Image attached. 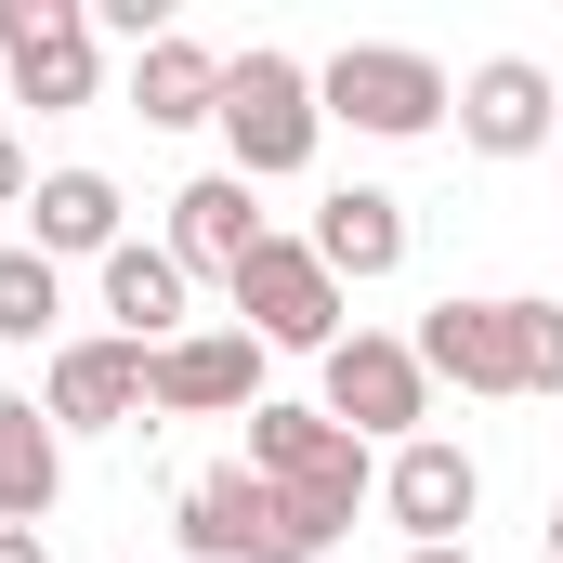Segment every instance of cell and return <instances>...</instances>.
<instances>
[{
  "label": "cell",
  "instance_id": "8",
  "mask_svg": "<svg viewBox=\"0 0 563 563\" xmlns=\"http://www.w3.org/2000/svg\"><path fill=\"white\" fill-rule=\"evenodd\" d=\"M0 79H13V106H40V119L92 106V92H106L92 0H0Z\"/></svg>",
  "mask_w": 563,
  "mask_h": 563
},
{
  "label": "cell",
  "instance_id": "12",
  "mask_svg": "<svg viewBox=\"0 0 563 563\" xmlns=\"http://www.w3.org/2000/svg\"><path fill=\"white\" fill-rule=\"evenodd\" d=\"M380 511L407 525V551H459V525L485 511V472H472V445H445V432L394 445V459H380Z\"/></svg>",
  "mask_w": 563,
  "mask_h": 563
},
{
  "label": "cell",
  "instance_id": "22",
  "mask_svg": "<svg viewBox=\"0 0 563 563\" xmlns=\"http://www.w3.org/2000/svg\"><path fill=\"white\" fill-rule=\"evenodd\" d=\"M407 563H472V538H459V551H407Z\"/></svg>",
  "mask_w": 563,
  "mask_h": 563
},
{
  "label": "cell",
  "instance_id": "14",
  "mask_svg": "<svg viewBox=\"0 0 563 563\" xmlns=\"http://www.w3.org/2000/svg\"><path fill=\"white\" fill-rule=\"evenodd\" d=\"M314 263H328L341 288L407 276V197H394V184H341V197L314 210Z\"/></svg>",
  "mask_w": 563,
  "mask_h": 563
},
{
  "label": "cell",
  "instance_id": "19",
  "mask_svg": "<svg viewBox=\"0 0 563 563\" xmlns=\"http://www.w3.org/2000/svg\"><path fill=\"white\" fill-rule=\"evenodd\" d=\"M53 328H66V263H40V250L13 236V250H0V341H13V354H40Z\"/></svg>",
  "mask_w": 563,
  "mask_h": 563
},
{
  "label": "cell",
  "instance_id": "3",
  "mask_svg": "<svg viewBox=\"0 0 563 563\" xmlns=\"http://www.w3.org/2000/svg\"><path fill=\"white\" fill-rule=\"evenodd\" d=\"M250 472H263L276 498H301L328 538H354V511L380 498V459L328 420V407H288V394H263V407H250Z\"/></svg>",
  "mask_w": 563,
  "mask_h": 563
},
{
  "label": "cell",
  "instance_id": "18",
  "mask_svg": "<svg viewBox=\"0 0 563 563\" xmlns=\"http://www.w3.org/2000/svg\"><path fill=\"white\" fill-rule=\"evenodd\" d=\"M66 498V432L40 420V394H0V525H53Z\"/></svg>",
  "mask_w": 563,
  "mask_h": 563
},
{
  "label": "cell",
  "instance_id": "15",
  "mask_svg": "<svg viewBox=\"0 0 563 563\" xmlns=\"http://www.w3.org/2000/svg\"><path fill=\"white\" fill-rule=\"evenodd\" d=\"M132 119H144V132H197V119H223V53L184 40V26L144 40V53H132Z\"/></svg>",
  "mask_w": 563,
  "mask_h": 563
},
{
  "label": "cell",
  "instance_id": "10",
  "mask_svg": "<svg viewBox=\"0 0 563 563\" xmlns=\"http://www.w3.org/2000/svg\"><path fill=\"white\" fill-rule=\"evenodd\" d=\"M459 144L472 157H551L563 144V92L538 53H485L472 79H459Z\"/></svg>",
  "mask_w": 563,
  "mask_h": 563
},
{
  "label": "cell",
  "instance_id": "6",
  "mask_svg": "<svg viewBox=\"0 0 563 563\" xmlns=\"http://www.w3.org/2000/svg\"><path fill=\"white\" fill-rule=\"evenodd\" d=\"M223 301H236V328H250L263 354H314V367L341 354V276L314 263V236H263L250 276L223 288Z\"/></svg>",
  "mask_w": 563,
  "mask_h": 563
},
{
  "label": "cell",
  "instance_id": "1",
  "mask_svg": "<svg viewBox=\"0 0 563 563\" xmlns=\"http://www.w3.org/2000/svg\"><path fill=\"white\" fill-rule=\"evenodd\" d=\"M420 367L459 394H563V301H432L420 314Z\"/></svg>",
  "mask_w": 563,
  "mask_h": 563
},
{
  "label": "cell",
  "instance_id": "17",
  "mask_svg": "<svg viewBox=\"0 0 563 563\" xmlns=\"http://www.w3.org/2000/svg\"><path fill=\"white\" fill-rule=\"evenodd\" d=\"M184 263H170V236H157V250H144V236H119V250H106V314H119V341H144V354H170V341H184Z\"/></svg>",
  "mask_w": 563,
  "mask_h": 563
},
{
  "label": "cell",
  "instance_id": "11",
  "mask_svg": "<svg viewBox=\"0 0 563 563\" xmlns=\"http://www.w3.org/2000/svg\"><path fill=\"white\" fill-rule=\"evenodd\" d=\"M40 420H53V432H132L144 420V341H119V328L53 341V367H40Z\"/></svg>",
  "mask_w": 563,
  "mask_h": 563
},
{
  "label": "cell",
  "instance_id": "7",
  "mask_svg": "<svg viewBox=\"0 0 563 563\" xmlns=\"http://www.w3.org/2000/svg\"><path fill=\"white\" fill-rule=\"evenodd\" d=\"M314 407L354 432V445H420V420H432L420 341H394V328H341V354H328V394H314Z\"/></svg>",
  "mask_w": 563,
  "mask_h": 563
},
{
  "label": "cell",
  "instance_id": "4",
  "mask_svg": "<svg viewBox=\"0 0 563 563\" xmlns=\"http://www.w3.org/2000/svg\"><path fill=\"white\" fill-rule=\"evenodd\" d=\"M170 525H184V551H197V563H328V551H341V538H328L301 498H276L250 459L197 472V485L170 498Z\"/></svg>",
  "mask_w": 563,
  "mask_h": 563
},
{
  "label": "cell",
  "instance_id": "23",
  "mask_svg": "<svg viewBox=\"0 0 563 563\" xmlns=\"http://www.w3.org/2000/svg\"><path fill=\"white\" fill-rule=\"evenodd\" d=\"M551 563H563V498H551Z\"/></svg>",
  "mask_w": 563,
  "mask_h": 563
},
{
  "label": "cell",
  "instance_id": "5",
  "mask_svg": "<svg viewBox=\"0 0 563 563\" xmlns=\"http://www.w3.org/2000/svg\"><path fill=\"white\" fill-rule=\"evenodd\" d=\"M314 106L341 119V132H367V144H420L459 119V79L432 66V53H407V40H341L328 66H314Z\"/></svg>",
  "mask_w": 563,
  "mask_h": 563
},
{
  "label": "cell",
  "instance_id": "13",
  "mask_svg": "<svg viewBox=\"0 0 563 563\" xmlns=\"http://www.w3.org/2000/svg\"><path fill=\"white\" fill-rule=\"evenodd\" d=\"M263 236H276V223L250 210V184H236V170H197V184L170 197V263H184V276H223V288H236Z\"/></svg>",
  "mask_w": 563,
  "mask_h": 563
},
{
  "label": "cell",
  "instance_id": "21",
  "mask_svg": "<svg viewBox=\"0 0 563 563\" xmlns=\"http://www.w3.org/2000/svg\"><path fill=\"white\" fill-rule=\"evenodd\" d=\"M0 563H53V538L40 525H0Z\"/></svg>",
  "mask_w": 563,
  "mask_h": 563
},
{
  "label": "cell",
  "instance_id": "16",
  "mask_svg": "<svg viewBox=\"0 0 563 563\" xmlns=\"http://www.w3.org/2000/svg\"><path fill=\"white\" fill-rule=\"evenodd\" d=\"M26 210H40V236H26L40 263H106V250H119V184H106V170H79V157H66V170H40V184H26Z\"/></svg>",
  "mask_w": 563,
  "mask_h": 563
},
{
  "label": "cell",
  "instance_id": "20",
  "mask_svg": "<svg viewBox=\"0 0 563 563\" xmlns=\"http://www.w3.org/2000/svg\"><path fill=\"white\" fill-rule=\"evenodd\" d=\"M26 184H40V170H26V144L0 132V210H26Z\"/></svg>",
  "mask_w": 563,
  "mask_h": 563
},
{
  "label": "cell",
  "instance_id": "9",
  "mask_svg": "<svg viewBox=\"0 0 563 563\" xmlns=\"http://www.w3.org/2000/svg\"><path fill=\"white\" fill-rule=\"evenodd\" d=\"M144 407L157 420H250L263 407V341L250 328H184L170 354H144Z\"/></svg>",
  "mask_w": 563,
  "mask_h": 563
},
{
  "label": "cell",
  "instance_id": "2",
  "mask_svg": "<svg viewBox=\"0 0 563 563\" xmlns=\"http://www.w3.org/2000/svg\"><path fill=\"white\" fill-rule=\"evenodd\" d=\"M314 144H328L314 66L276 53V40L223 53V170H236V184H288V170H314Z\"/></svg>",
  "mask_w": 563,
  "mask_h": 563
}]
</instances>
